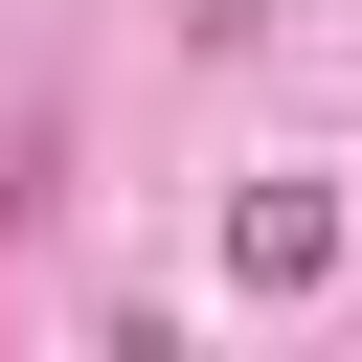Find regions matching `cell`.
Instances as JSON below:
<instances>
[{"label": "cell", "instance_id": "6da1fadb", "mask_svg": "<svg viewBox=\"0 0 362 362\" xmlns=\"http://www.w3.org/2000/svg\"><path fill=\"white\" fill-rule=\"evenodd\" d=\"M226 272H249V294H317V272H339V181H249V204H226Z\"/></svg>", "mask_w": 362, "mask_h": 362}]
</instances>
